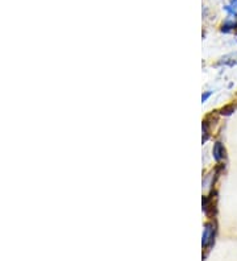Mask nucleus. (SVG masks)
Segmentation results:
<instances>
[{
    "instance_id": "f257e3e1",
    "label": "nucleus",
    "mask_w": 237,
    "mask_h": 261,
    "mask_svg": "<svg viewBox=\"0 0 237 261\" xmlns=\"http://www.w3.org/2000/svg\"><path fill=\"white\" fill-rule=\"evenodd\" d=\"M215 232H216V228H215V224L213 223H207L204 225V232H203V239H201V244L205 248H208L213 244V240H215Z\"/></svg>"
},
{
    "instance_id": "f03ea898",
    "label": "nucleus",
    "mask_w": 237,
    "mask_h": 261,
    "mask_svg": "<svg viewBox=\"0 0 237 261\" xmlns=\"http://www.w3.org/2000/svg\"><path fill=\"white\" fill-rule=\"evenodd\" d=\"M212 153H213V158H215L217 162L221 161V160L225 157V149H224V146H223V144H221V142H219V141L215 142Z\"/></svg>"
},
{
    "instance_id": "7ed1b4c3",
    "label": "nucleus",
    "mask_w": 237,
    "mask_h": 261,
    "mask_svg": "<svg viewBox=\"0 0 237 261\" xmlns=\"http://www.w3.org/2000/svg\"><path fill=\"white\" fill-rule=\"evenodd\" d=\"M237 29V21H235V19L227 20L223 25H221V32L224 33H229V32L236 31Z\"/></svg>"
},
{
    "instance_id": "20e7f679",
    "label": "nucleus",
    "mask_w": 237,
    "mask_h": 261,
    "mask_svg": "<svg viewBox=\"0 0 237 261\" xmlns=\"http://www.w3.org/2000/svg\"><path fill=\"white\" fill-rule=\"evenodd\" d=\"M224 11L227 12V15H228V17H231V19H237V9L236 8H233L231 4H228V5H224Z\"/></svg>"
},
{
    "instance_id": "39448f33",
    "label": "nucleus",
    "mask_w": 237,
    "mask_h": 261,
    "mask_svg": "<svg viewBox=\"0 0 237 261\" xmlns=\"http://www.w3.org/2000/svg\"><path fill=\"white\" fill-rule=\"evenodd\" d=\"M211 94H212L211 91H207V92H204V94H203V96H201V100H203V102H205V100H207V99L211 96Z\"/></svg>"
},
{
    "instance_id": "423d86ee",
    "label": "nucleus",
    "mask_w": 237,
    "mask_h": 261,
    "mask_svg": "<svg viewBox=\"0 0 237 261\" xmlns=\"http://www.w3.org/2000/svg\"><path fill=\"white\" fill-rule=\"evenodd\" d=\"M229 4H231V5H232L233 8H236V9H237V0H231V3H229Z\"/></svg>"
}]
</instances>
